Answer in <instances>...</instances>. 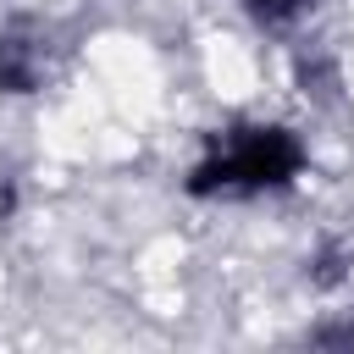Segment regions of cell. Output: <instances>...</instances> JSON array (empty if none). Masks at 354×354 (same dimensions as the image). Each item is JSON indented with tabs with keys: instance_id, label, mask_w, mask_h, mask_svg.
<instances>
[{
	"instance_id": "obj_1",
	"label": "cell",
	"mask_w": 354,
	"mask_h": 354,
	"mask_svg": "<svg viewBox=\"0 0 354 354\" xmlns=\"http://www.w3.org/2000/svg\"><path fill=\"white\" fill-rule=\"evenodd\" d=\"M299 171V144L282 127H254L243 133L232 149H221L216 160H205L194 171V194H216V188H271L282 177Z\"/></svg>"
},
{
	"instance_id": "obj_2",
	"label": "cell",
	"mask_w": 354,
	"mask_h": 354,
	"mask_svg": "<svg viewBox=\"0 0 354 354\" xmlns=\"http://www.w3.org/2000/svg\"><path fill=\"white\" fill-rule=\"evenodd\" d=\"M0 88H11V94L33 88V50H28L17 33L0 39Z\"/></svg>"
},
{
	"instance_id": "obj_3",
	"label": "cell",
	"mask_w": 354,
	"mask_h": 354,
	"mask_svg": "<svg viewBox=\"0 0 354 354\" xmlns=\"http://www.w3.org/2000/svg\"><path fill=\"white\" fill-rule=\"evenodd\" d=\"M310 0H249V11L260 17V22H288L293 11H304Z\"/></svg>"
}]
</instances>
